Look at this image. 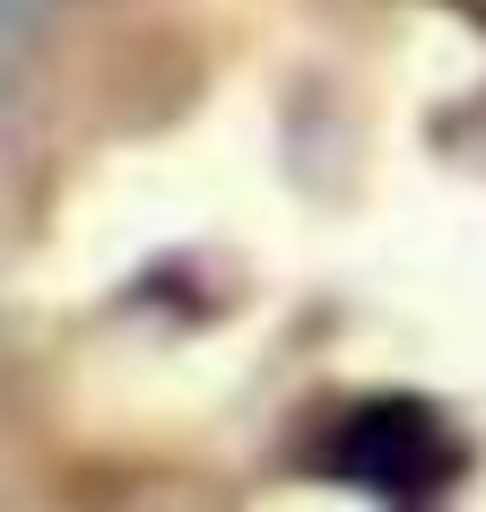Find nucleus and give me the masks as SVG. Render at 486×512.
Returning <instances> with one entry per match:
<instances>
[{
    "label": "nucleus",
    "mask_w": 486,
    "mask_h": 512,
    "mask_svg": "<svg viewBox=\"0 0 486 512\" xmlns=\"http://www.w3.org/2000/svg\"><path fill=\"white\" fill-rule=\"evenodd\" d=\"M9 70H18V35H9V18H0V87H9Z\"/></svg>",
    "instance_id": "1"
}]
</instances>
